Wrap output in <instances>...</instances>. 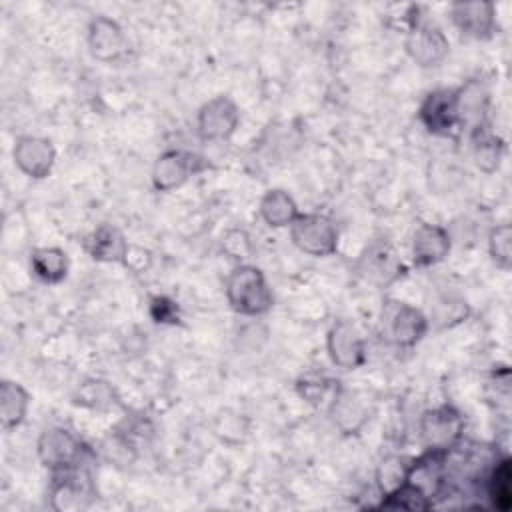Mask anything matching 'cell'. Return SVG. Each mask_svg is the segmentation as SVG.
I'll use <instances>...</instances> for the list:
<instances>
[{"label": "cell", "instance_id": "obj_7", "mask_svg": "<svg viewBox=\"0 0 512 512\" xmlns=\"http://www.w3.org/2000/svg\"><path fill=\"white\" fill-rule=\"evenodd\" d=\"M420 432L430 450H446L450 448L462 432V418L450 406H440L428 410L422 416Z\"/></svg>", "mask_w": 512, "mask_h": 512}, {"label": "cell", "instance_id": "obj_12", "mask_svg": "<svg viewBox=\"0 0 512 512\" xmlns=\"http://www.w3.org/2000/svg\"><path fill=\"white\" fill-rule=\"evenodd\" d=\"M88 46L94 58L110 62L128 50V40L122 28L110 18H96L88 30Z\"/></svg>", "mask_w": 512, "mask_h": 512}, {"label": "cell", "instance_id": "obj_2", "mask_svg": "<svg viewBox=\"0 0 512 512\" xmlns=\"http://www.w3.org/2000/svg\"><path fill=\"white\" fill-rule=\"evenodd\" d=\"M292 242L310 256H328L336 250L338 232L334 224L320 214H298L290 224Z\"/></svg>", "mask_w": 512, "mask_h": 512}, {"label": "cell", "instance_id": "obj_21", "mask_svg": "<svg viewBox=\"0 0 512 512\" xmlns=\"http://www.w3.org/2000/svg\"><path fill=\"white\" fill-rule=\"evenodd\" d=\"M512 472H510V460L504 458L492 472L488 492L490 500L498 510H508L512 504V484H510Z\"/></svg>", "mask_w": 512, "mask_h": 512}, {"label": "cell", "instance_id": "obj_6", "mask_svg": "<svg viewBox=\"0 0 512 512\" xmlns=\"http://www.w3.org/2000/svg\"><path fill=\"white\" fill-rule=\"evenodd\" d=\"M238 108L226 96H216L198 112V132L204 140H226L238 126Z\"/></svg>", "mask_w": 512, "mask_h": 512}, {"label": "cell", "instance_id": "obj_9", "mask_svg": "<svg viewBox=\"0 0 512 512\" xmlns=\"http://www.w3.org/2000/svg\"><path fill=\"white\" fill-rule=\"evenodd\" d=\"M364 340L348 322H338L328 332V354L344 370H354L364 362Z\"/></svg>", "mask_w": 512, "mask_h": 512}, {"label": "cell", "instance_id": "obj_20", "mask_svg": "<svg viewBox=\"0 0 512 512\" xmlns=\"http://www.w3.org/2000/svg\"><path fill=\"white\" fill-rule=\"evenodd\" d=\"M298 390L304 396V400H308L310 404H316V406H322L324 402H330V406H332L340 394L338 382H334L326 376H306L300 380Z\"/></svg>", "mask_w": 512, "mask_h": 512}, {"label": "cell", "instance_id": "obj_17", "mask_svg": "<svg viewBox=\"0 0 512 512\" xmlns=\"http://www.w3.org/2000/svg\"><path fill=\"white\" fill-rule=\"evenodd\" d=\"M30 396L28 392L12 380H2L0 384V422L4 430L18 428L28 412Z\"/></svg>", "mask_w": 512, "mask_h": 512}, {"label": "cell", "instance_id": "obj_24", "mask_svg": "<svg viewBox=\"0 0 512 512\" xmlns=\"http://www.w3.org/2000/svg\"><path fill=\"white\" fill-rule=\"evenodd\" d=\"M476 162L484 170H492L498 164V146L494 138H482L476 144Z\"/></svg>", "mask_w": 512, "mask_h": 512}, {"label": "cell", "instance_id": "obj_10", "mask_svg": "<svg viewBox=\"0 0 512 512\" xmlns=\"http://www.w3.org/2000/svg\"><path fill=\"white\" fill-rule=\"evenodd\" d=\"M422 124L432 134H450L458 124L454 90H434L426 96L418 112Z\"/></svg>", "mask_w": 512, "mask_h": 512}, {"label": "cell", "instance_id": "obj_4", "mask_svg": "<svg viewBox=\"0 0 512 512\" xmlns=\"http://www.w3.org/2000/svg\"><path fill=\"white\" fill-rule=\"evenodd\" d=\"M12 158L16 168L30 176V178H44L50 174L54 160H56V152L54 146L48 138L42 136H20L14 142V150H12Z\"/></svg>", "mask_w": 512, "mask_h": 512}, {"label": "cell", "instance_id": "obj_22", "mask_svg": "<svg viewBox=\"0 0 512 512\" xmlns=\"http://www.w3.org/2000/svg\"><path fill=\"white\" fill-rule=\"evenodd\" d=\"M150 316L158 324H176L180 318L178 304L166 296H154L150 300Z\"/></svg>", "mask_w": 512, "mask_h": 512}, {"label": "cell", "instance_id": "obj_14", "mask_svg": "<svg viewBox=\"0 0 512 512\" xmlns=\"http://www.w3.org/2000/svg\"><path fill=\"white\" fill-rule=\"evenodd\" d=\"M448 250H450V238L440 226L422 224L416 230L412 252H414V262L418 266H430L444 260Z\"/></svg>", "mask_w": 512, "mask_h": 512}, {"label": "cell", "instance_id": "obj_3", "mask_svg": "<svg viewBox=\"0 0 512 512\" xmlns=\"http://www.w3.org/2000/svg\"><path fill=\"white\" fill-rule=\"evenodd\" d=\"M38 458L40 462L50 468L52 472L60 470H70L80 466L82 460V444L78 438H74L68 430L64 428H50L44 430L38 438Z\"/></svg>", "mask_w": 512, "mask_h": 512}, {"label": "cell", "instance_id": "obj_23", "mask_svg": "<svg viewBox=\"0 0 512 512\" xmlns=\"http://www.w3.org/2000/svg\"><path fill=\"white\" fill-rule=\"evenodd\" d=\"M490 252H492V258L502 264V266H508V260H510V228L508 226H502V228H496L490 236Z\"/></svg>", "mask_w": 512, "mask_h": 512}, {"label": "cell", "instance_id": "obj_15", "mask_svg": "<svg viewBox=\"0 0 512 512\" xmlns=\"http://www.w3.org/2000/svg\"><path fill=\"white\" fill-rule=\"evenodd\" d=\"M452 20L462 34L482 38L492 30V4L458 2L452 6Z\"/></svg>", "mask_w": 512, "mask_h": 512}, {"label": "cell", "instance_id": "obj_19", "mask_svg": "<svg viewBox=\"0 0 512 512\" xmlns=\"http://www.w3.org/2000/svg\"><path fill=\"white\" fill-rule=\"evenodd\" d=\"M260 214L274 228L288 226L298 216L294 200L284 190H268L260 202Z\"/></svg>", "mask_w": 512, "mask_h": 512}, {"label": "cell", "instance_id": "obj_8", "mask_svg": "<svg viewBox=\"0 0 512 512\" xmlns=\"http://www.w3.org/2000/svg\"><path fill=\"white\" fill-rule=\"evenodd\" d=\"M386 318V338L402 348L416 344L428 328L426 316L408 304H396Z\"/></svg>", "mask_w": 512, "mask_h": 512}, {"label": "cell", "instance_id": "obj_5", "mask_svg": "<svg viewBox=\"0 0 512 512\" xmlns=\"http://www.w3.org/2000/svg\"><path fill=\"white\" fill-rule=\"evenodd\" d=\"M204 166L206 164L190 152L170 150L156 160L152 168V182L158 190H172L182 186L192 174L200 172Z\"/></svg>", "mask_w": 512, "mask_h": 512}, {"label": "cell", "instance_id": "obj_11", "mask_svg": "<svg viewBox=\"0 0 512 512\" xmlns=\"http://www.w3.org/2000/svg\"><path fill=\"white\" fill-rule=\"evenodd\" d=\"M406 52L416 64L430 68L436 66L448 54V42L438 28L414 24L406 40Z\"/></svg>", "mask_w": 512, "mask_h": 512}, {"label": "cell", "instance_id": "obj_13", "mask_svg": "<svg viewBox=\"0 0 512 512\" xmlns=\"http://www.w3.org/2000/svg\"><path fill=\"white\" fill-rule=\"evenodd\" d=\"M402 270V264L398 262L394 250L386 242L372 244L360 258V272L376 284H388L392 282Z\"/></svg>", "mask_w": 512, "mask_h": 512}, {"label": "cell", "instance_id": "obj_16", "mask_svg": "<svg viewBox=\"0 0 512 512\" xmlns=\"http://www.w3.org/2000/svg\"><path fill=\"white\" fill-rule=\"evenodd\" d=\"M128 246L124 236L112 226L96 228L84 242L86 252L100 262H124Z\"/></svg>", "mask_w": 512, "mask_h": 512}, {"label": "cell", "instance_id": "obj_18", "mask_svg": "<svg viewBox=\"0 0 512 512\" xmlns=\"http://www.w3.org/2000/svg\"><path fill=\"white\" fill-rule=\"evenodd\" d=\"M30 270L38 280L56 284L68 272V258L60 248H34L30 252Z\"/></svg>", "mask_w": 512, "mask_h": 512}, {"label": "cell", "instance_id": "obj_1", "mask_svg": "<svg viewBox=\"0 0 512 512\" xmlns=\"http://www.w3.org/2000/svg\"><path fill=\"white\" fill-rule=\"evenodd\" d=\"M226 298L228 304L244 316L264 314L272 306V292L266 278L254 266H238L230 272L226 280Z\"/></svg>", "mask_w": 512, "mask_h": 512}]
</instances>
